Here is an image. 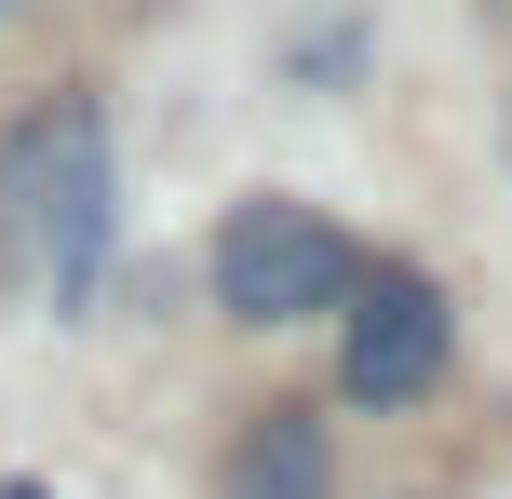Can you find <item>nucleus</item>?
Segmentation results:
<instances>
[{"label": "nucleus", "instance_id": "nucleus-1", "mask_svg": "<svg viewBox=\"0 0 512 499\" xmlns=\"http://www.w3.org/2000/svg\"><path fill=\"white\" fill-rule=\"evenodd\" d=\"M108 230H122V162H108V108L95 95H41L0 135V257L81 311L108 284Z\"/></svg>", "mask_w": 512, "mask_h": 499}, {"label": "nucleus", "instance_id": "nucleus-2", "mask_svg": "<svg viewBox=\"0 0 512 499\" xmlns=\"http://www.w3.org/2000/svg\"><path fill=\"white\" fill-rule=\"evenodd\" d=\"M351 284H364V257L337 216L283 203V189L230 203V230H216V311L230 324H324V311H351Z\"/></svg>", "mask_w": 512, "mask_h": 499}, {"label": "nucleus", "instance_id": "nucleus-3", "mask_svg": "<svg viewBox=\"0 0 512 499\" xmlns=\"http://www.w3.org/2000/svg\"><path fill=\"white\" fill-rule=\"evenodd\" d=\"M445 378V284L432 270H364L351 338H337V392L351 405H418Z\"/></svg>", "mask_w": 512, "mask_h": 499}, {"label": "nucleus", "instance_id": "nucleus-4", "mask_svg": "<svg viewBox=\"0 0 512 499\" xmlns=\"http://www.w3.org/2000/svg\"><path fill=\"white\" fill-rule=\"evenodd\" d=\"M324 486H337V446H324L310 405H270V419L230 446V499H324Z\"/></svg>", "mask_w": 512, "mask_h": 499}, {"label": "nucleus", "instance_id": "nucleus-5", "mask_svg": "<svg viewBox=\"0 0 512 499\" xmlns=\"http://www.w3.org/2000/svg\"><path fill=\"white\" fill-rule=\"evenodd\" d=\"M0 499H41V486H0Z\"/></svg>", "mask_w": 512, "mask_h": 499}]
</instances>
